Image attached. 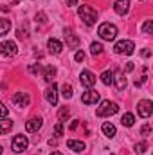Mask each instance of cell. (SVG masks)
<instances>
[{"label":"cell","instance_id":"2e32d148","mask_svg":"<svg viewBox=\"0 0 153 155\" xmlns=\"http://www.w3.org/2000/svg\"><path fill=\"white\" fill-rule=\"evenodd\" d=\"M13 128V121L9 117H0V135H5Z\"/></svg>","mask_w":153,"mask_h":155},{"label":"cell","instance_id":"30bf717a","mask_svg":"<svg viewBox=\"0 0 153 155\" xmlns=\"http://www.w3.org/2000/svg\"><path fill=\"white\" fill-rule=\"evenodd\" d=\"M13 103H15L16 107H20V108H24V107H29L31 97H29L27 92H16V94L13 96Z\"/></svg>","mask_w":153,"mask_h":155},{"label":"cell","instance_id":"4dcf8cb0","mask_svg":"<svg viewBox=\"0 0 153 155\" xmlns=\"http://www.w3.org/2000/svg\"><path fill=\"white\" fill-rule=\"evenodd\" d=\"M150 132H151V128H150V124H144V126L141 128V135H150Z\"/></svg>","mask_w":153,"mask_h":155},{"label":"cell","instance_id":"8d00e7d4","mask_svg":"<svg viewBox=\"0 0 153 155\" xmlns=\"http://www.w3.org/2000/svg\"><path fill=\"white\" fill-rule=\"evenodd\" d=\"M132 71H133V63L128 61V63H126V72H132Z\"/></svg>","mask_w":153,"mask_h":155},{"label":"cell","instance_id":"d4e9b609","mask_svg":"<svg viewBox=\"0 0 153 155\" xmlns=\"http://www.w3.org/2000/svg\"><path fill=\"white\" fill-rule=\"evenodd\" d=\"M90 52H92L94 56H99V54H103V45H101V43H97V41H94V43L90 45Z\"/></svg>","mask_w":153,"mask_h":155},{"label":"cell","instance_id":"e0dca14e","mask_svg":"<svg viewBox=\"0 0 153 155\" xmlns=\"http://www.w3.org/2000/svg\"><path fill=\"white\" fill-rule=\"evenodd\" d=\"M67 146H69L72 152H83V150H85V143H83V141H76V139H69V141H67Z\"/></svg>","mask_w":153,"mask_h":155},{"label":"cell","instance_id":"f35d334b","mask_svg":"<svg viewBox=\"0 0 153 155\" xmlns=\"http://www.w3.org/2000/svg\"><path fill=\"white\" fill-rule=\"evenodd\" d=\"M50 155H61V153H60V152H52Z\"/></svg>","mask_w":153,"mask_h":155},{"label":"cell","instance_id":"4316f807","mask_svg":"<svg viewBox=\"0 0 153 155\" xmlns=\"http://www.w3.org/2000/svg\"><path fill=\"white\" fill-rule=\"evenodd\" d=\"M69 116H70V110H69L67 107H63V108L60 110V114H58V117H60V123H65Z\"/></svg>","mask_w":153,"mask_h":155},{"label":"cell","instance_id":"74e56055","mask_svg":"<svg viewBox=\"0 0 153 155\" xmlns=\"http://www.w3.org/2000/svg\"><path fill=\"white\" fill-rule=\"evenodd\" d=\"M67 4H69V5H76L77 0H67Z\"/></svg>","mask_w":153,"mask_h":155},{"label":"cell","instance_id":"6da1fadb","mask_svg":"<svg viewBox=\"0 0 153 155\" xmlns=\"http://www.w3.org/2000/svg\"><path fill=\"white\" fill-rule=\"evenodd\" d=\"M79 16L86 25H94L96 20H97V11L92 5H81L79 7Z\"/></svg>","mask_w":153,"mask_h":155},{"label":"cell","instance_id":"f1b7e54d","mask_svg":"<svg viewBox=\"0 0 153 155\" xmlns=\"http://www.w3.org/2000/svg\"><path fill=\"white\" fill-rule=\"evenodd\" d=\"M54 134H56V137H61V135H63V126H61V123H58V124L54 126Z\"/></svg>","mask_w":153,"mask_h":155},{"label":"cell","instance_id":"d6a6232c","mask_svg":"<svg viewBox=\"0 0 153 155\" xmlns=\"http://www.w3.org/2000/svg\"><path fill=\"white\" fill-rule=\"evenodd\" d=\"M77 126H79V121H77V119H74V121L70 123V130H76Z\"/></svg>","mask_w":153,"mask_h":155},{"label":"cell","instance_id":"ffe728a7","mask_svg":"<svg viewBox=\"0 0 153 155\" xmlns=\"http://www.w3.org/2000/svg\"><path fill=\"white\" fill-rule=\"evenodd\" d=\"M54 76H56V69L54 67H45V71H43V79L47 81V83H52V79H54Z\"/></svg>","mask_w":153,"mask_h":155},{"label":"cell","instance_id":"d590c367","mask_svg":"<svg viewBox=\"0 0 153 155\" xmlns=\"http://www.w3.org/2000/svg\"><path fill=\"white\" fill-rule=\"evenodd\" d=\"M142 56H144V58H150V56H151V51H150V49H144V51H142Z\"/></svg>","mask_w":153,"mask_h":155},{"label":"cell","instance_id":"7a4b0ae2","mask_svg":"<svg viewBox=\"0 0 153 155\" xmlns=\"http://www.w3.org/2000/svg\"><path fill=\"white\" fill-rule=\"evenodd\" d=\"M97 35L103 40H106V41H112V40H115V36H117V27H115L114 24H110V22H105V24L99 25Z\"/></svg>","mask_w":153,"mask_h":155},{"label":"cell","instance_id":"d6986e66","mask_svg":"<svg viewBox=\"0 0 153 155\" xmlns=\"http://www.w3.org/2000/svg\"><path fill=\"white\" fill-rule=\"evenodd\" d=\"M114 81H115V87H117L119 90H124V88H126V85H128V81H126V78H124L122 72H117L115 78H114Z\"/></svg>","mask_w":153,"mask_h":155},{"label":"cell","instance_id":"7402d4cb","mask_svg":"<svg viewBox=\"0 0 153 155\" xmlns=\"http://www.w3.org/2000/svg\"><path fill=\"white\" fill-rule=\"evenodd\" d=\"M133 123H135V117H133V114H124V116L121 117V124H122V126H126V128L133 126Z\"/></svg>","mask_w":153,"mask_h":155},{"label":"cell","instance_id":"603a6c76","mask_svg":"<svg viewBox=\"0 0 153 155\" xmlns=\"http://www.w3.org/2000/svg\"><path fill=\"white\" fill-rule=\"evenodd\" d=\"M101 81H103L105 85H112V83H114V72H112V71H105V72L101 74Z\"/></svg>","mask_w":153,"mask_h":155},{"label":"cell","instance_id":"9a60e30c","mask_svg":"<svg viewBox=\"0 0 153 155\" xmlns=\"http://www.w3.org/2000/svg\"><path fill=\"white\" fill-rule=\"evenodd\" d=\"M40 128H41V119L40 117H33V119H29L25 123V130L27 132H38Z\"/></svg>","mask_w":153,"mask_h":155},{"label":"cell","instance_id":"5b68a950","mask_svg":"<svg viewBox=\"0 0 153 155\" xmlns=\"http://www.w3.org/2000/svg\"><path fill=\"white\" fill-rule=\"evenodd\" d=\"M27 146H29V139H27V135H15V137H13V144H11V148H13L15 153H22L24 150H27Z\"/></svg>","mask_w":153,"mask_h":155},{"label":"cell","instance_id":"8992f818","mask_svg":"<svg viewBox=\"0 0 153 155\" xmlns=\"http://www.w3.org/2000/svg\"><path fill=\"white\" fill-rule=\"evenodd\" d=\"M137 112H139V116L144 117V119H148V117L153 114V103L150 99H142V101H139V105H137Z\"/></svg>","mask_w":153,"mask_h":155},{"label":"cell","instance_id":"f546056e","mask_svg":"<svg viewBox=\"0 0 153 155\" xmlns=\"http://www.w3.org/2000/svg\"><path fill=\"white\" fill-rule=\"evenodd\" d=\"M74 60H76V61H83V60H85V52H83V51H77L76 54H74Z\"/></svg>","mask_w":153,"mask_h":155},{"label":"cell","instance_id":"e575fe53","mask_svg":"<svg viewBox=\"0 0 153 155\" xmlns=\"http://www.w3.org/2000/svg\"><path fill=\"white\" fill-rule=\"evenodd\" d=\"M36 20L43 24V22H45V15H43V13H40V15H36Z\"/></svg>","mask_w":153,"mask_h":155},{"label":"cell","instance_id":"ac0fdd59","mask_svg":"<svg viewBox=\"0 0 153 155\" xmlns=\"http://www.w3.org/2000/svg\"><path fill=\"white\" fill-rule=\"evenodd\" d=\"M101 130H103V134L106 135V137H115V134H117V130H115V126L112 123H103V126H101Z\"/></svg>","mask_w":153,"mask_h":155},{"label":"cell","instance_id":"ba28073f","mask_svg":"<svg viewBox=\"0 0 153 155\" xmlns=\"http://www.w3.org/2000/svg\"><path fill=\"white\" fill-rule=\"evenodd\" d=\"M45 99L52 105V107H56L58 105V85L52 81V85L45 90Z\"/></svg>","mask_w":153,"mask_h":155},{"label":"cell","instance_id":"484cf974","mask_svg":"<svg viewBox=\"0 0 153 155\" xmlns=\"http://www.w3.org/2000/svg\"><path fill=\"white\" fill-rule=\"evenodd\" d=\"M146 150H148V143L146 141H141V143L135 144V153H144Z\"/></svg>","mask_w":153,"mask_h":155},{"label":"cell","instance_id":"1f68e13d","mask_svg":"<svg viewBox=\"0 0 153 155\" xmlns=\"http://www.w3.org/2000/svg\"><path fill=\"white\" fill-rule=\"evenodd\" d=\"M5 116H7V107L0 101V117H5Z\"/></svg>","mask_w":153,"mask_h":155},{"label":"cell","instance_id":"5bb4252c","mask_svg":"<svg viewBox=\"0 0 153 155\" xmlns=\"http://www.w3.org/2000/svg\"><path fill=\"white\" fill-rule=\"evenodd\" d=\"M65 40H67V45L72 47V49H76L79 45V38L72 33V29H65Z\"/></svg>","mask_w":153,"mask_h":155},{"label":"cell","instance_id":"cb8c5ba5","mask_svg":"<svg viewBox=\"0 0 153 155\" xmlns=\"http://www.w3.org/2000/svg\"><path fill=\"white\" fill-rule=\"evenodd\" d=\"M72 94H74V92H72V85L65 83V85L61 87V96H63L65 99H70V97H72Z\"/></svg>","mask_w":153,"mask_h":155},{"label":"cell","instance_id":"9c48e42d","mask_svg":"<svg viewBox=\"0 0 153 155\" xmlns=\"http://www.w3.org/2000/svg\"><path fill=\"white\" fill-rule=\"evenodd\" d=\"M81 101H83L85 105H96V103L99 101V92H97V90H92V88H88L86 92H83V96H81Z\"/></svg>","mask_w":153,"mask_h":155},{"label":"cell","instance_id":"3957f363","mask_svg":"<svg viewBox=\"0 0 153 155\" xmlns=\"http://www.w3.org/2000/svg\"><path fill=\"white\" fill-rule=\"evenodd\" d=\"M117 112H119V107L114 101H103L99 105V108L96 110V114L99 117H110V116H114V114H117Z\"/></svg>","mask_w":153,"mask_h":155},{"label":"cell","instance_id":"ab89813d","mask_svg":"<svg viewBox=\"0 0 153 155\" xmlns=\"http://www.w3.org/2000/svg\"><path fill=\"white\" fill-rule=\"evenodd\" d=\"M0 155H2V146H0Z\"/></svg>","mask_w":153,"mask_h":155},{"label":"cell","instance_id":"8fae6325","mask_svg":"<svg viewBox=\"0 0 153 155\" xmlns=\"http://www.w3.org/2000/svg\"><path fill=\"white\" fill-rule=\"evenodd\" d=\"M79 81H81L83 87L92 88V87L96 85V76H94L90 71H81V74H79Z\"/></svg>","mask_w":153,"mask_h":155},{"label":"cell","instance_id":"7c38bea8","mask_svg":"<svg viewBox=\"0 0 153 155\" xmlns=\"http://www.w3.org/2000/svg\"><path fill=\"white\" fill-rule=\"evenodd\" d=\"M114 11L117 15H121V16H124L128 11H130V0H117L114 4Z\"/></svg>","mask_w":153,"mask_h":155},{"label":"cell","instance_id":"44dd1931","mask_svg":"<svg viewBox=\"0 0 153 155\" xmlns=\"http://www.w3.org/2000/svg\"><path fill=\"white\" fill-rule=\"evenodd\" d=\"M11 29V22L7 18H0V36H5Z\"/></svg>","mask_w":153,"mask_h":155},{"label":"cell","instance_id":"83f0119b","mask_svg":"<svg viewBox=\"0 0 153 155\" xmlns=\"http://www.w3.org/2000/svg\"><path fill=\"white\" fill-rule=\"evenodd\" d=\"M151 31H153V20H146L144 25H142V33L144 35H151Z\"/></svg>","mask_w":153,"mask_h":155},{"label":"cell","instance_id":"4fadbf2b","mask_svg":"<svg viewBox=\"0 0 153 155\" xmlns=\"http://www.w3.org/2000/svg\"><path fill=\"white\" fill-rule=\"evenodd\" d=\"M47 49H49V52L50 54H60L61 51H63V45H61V41L56 38H50L47 41Z\"/></svg>","mask_w":153,"mask_h":155},{"label":"cell","instance_id":"277c9868","mask_svg":"<svg viewBox=\"0 0 153 155\" xmlns=\"http://www.w3.org/2000/svg\"><path fill=\"white\" fill-rule=\"evenodd\" d=\"M114 51L117 54H126V56H130V54H133V51H135V43H133L132 40H121V41H117L114 45Z\"/></svg>","mask_w":153,"mask_h":155},{"label":"cell","instance_id":"836d02e7","mask_svg":"<svg viewBox=\"0 0 153 155\" xmlns=\"http://www.w3.org/2000/svg\"><path fill=\"white\" fill-rule=\"evenodd\" d=\"M29 71H31L33 74H36V72L40 71V67H38V65H31V67H29Z\"/></svg>","mask_w":153,"mask_h":155},{"label":"cell","instance_id":"52a82bcc","mask_svg":"<svg viewBox=\"0 0 153 155\" xmlns=\"http://www.w3.org/2000/svg\"><path fill=\"white\" fill-rule=\"evenodd\" d=\"M0 52L4 54V56H15L16 52H18V47H16V43L15 41H2L0 43Z\"/></svg>","mask_w":153,"mask_h":155}]
</instances>
